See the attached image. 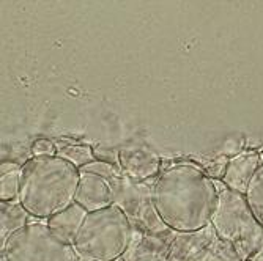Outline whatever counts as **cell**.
Instances as JSON below:
<instances>
[{
	"label": "cell",
	"instance_id": "obj_1",
	"mask_svg": "<svg viewBox=\"0 0 263 261\" xmlns=\"http://www.w3.org/2000/svg\"><path fill=\"white\" fill-rule=\"evenodd\" d=\"M152 200L167 227L177 233H189L211 224L219 189L199 165L177 162L156 178Z\"/></svg>",
	"mask_w": 263,
	"mask_h": 261
},
{
	"label": "cell",
	"instance_id": "obj_2",
	"mask_svg": "<svg viewBox=\"0 0 263 261\" xmlns=\"http://www.w3.org/2000/svg\"><path fill=\"white\" fill-rule=\"evenodd\" d=\"M81 170L60 156H32L21 169L19 202L38 220L76 203Z\"/></svg>",
	"mask_w": 263,
	"mask_h": 261
},
{
	"label": "cell",
	"instance_id": "obj_3",
	"mask_svg": "<svg viewBox=\"0 0 263 261\" xmlns=\"http://www.w3.org/2000/svg\"><path fill=\"white\" fill-rule=\"evenodd\" d=\"M133 225L117 205L88 212L79 228L73 247L81 258L91 261H117L128 250Z\"/></svg>",
	"mask_w": 263,
	"mask_h": 261
},
{
	"label": "cell",
	"instance_id": "obj_4",
	"mask_svg": "<svg viewBox=\"0 0 263 261\" xmlns=\"http://www.w3.org/2000/svg\"><path fill=\"white\" fill-rule=\"evenodd\" d=\"M216 183L219 189V202L211 225L221 239L230 243L243 261H248L260 250L263 227L255 219L245 194L235 192L224 183Z\"/></svg>",
	"mask_w": 263,
	"mask_h": 261
},
{
	"label": "cell",
	"instance_id": "obj_5",
	"mask_svg": "<svg viewBox=\"0 0 263 261\" xmlns=\"http://www.w3.org/2000/svg\"><path fill=\"white\" fill-rule=\"evenodd\" d=\"M0 261H79V253L47 227L32 220L14 231L0 247Z\"/></svg>",
	"mask_w": 263,
	"mask_h": 261
},
{
	"label": "cell",
	"instance_id": "obj_6",
	"mask_svg": "<svg viewBox=\"0 0 263 261\" xmlns=\"http://www.w3.org/2000/svg\"><path fill=\"white\" fill-rule=\"evenodd\" d=\"M153 181H136L125 175H120L110 179L112 192H114V205L120 208L131 224L137 222L142 208L152 200V186Z\"/></svg>",
	"mask_w": 263,
	"mask_h": 261
},
{
	"label": "cell",
	"instance_id": "obj_7",
	"mask_svg": "<svg viewBox=\"0 0 263 261\" xmlns=\"http://www.w3.org/2000/svg\"><path fill=\"white\" fill-rule=\"evenodd\" d=\"M120 170L136 181H153L159 176L161 159L147 147H125L120 148Z\"/></svg>",
	"mask_w": 263,
	"mask_h": 261
},
{
	"label": "cell",
	"instance_id": "obj_8",
	"mask_svg": "<svg viewBox=\"0 0 263 261\" xmlns=\"http://www.w3.org/2000/svg\"><path fill=\"white\" fill-rule=\"evenodd\" d=\"M169 241L148 233L140 225H133L131 244L122 256V261H169Z\"/></svg>",
	"mask_w": 263,
	"mask_h": 261
},
{
	"label": "cell",
	"instance_id": "obj_9",
	"mask_svg": "<svg viewBox=\"0 0 263 261\" xmlns=\"http://www.w3.org/2000/svg\"><path fill=\"white\" fill-rule=\"evenodd\" d=\"M76 203H79L88 212H95L112 206L114 192L110 181L91 173H81Z\"/></svg>",
	"mask_w": 263,
	"mask_h": 261
},
{
	"label": "cell",
	"instance_id": "obj_10",
	"mask_svg": "<svg viewBox=\"0 0 263 261\" xmlns=\"http://www.w3.org/2000/svg\"><path fill=\"white\" fill-rule=\"evenodd\" d=\"M260 165V153L257 150H245L241 154L229 159L221 181L232 191L246 194L248 186Z\"/></svg>",
	"mask_w": 263,
	"mask_h": 261
},
{
	"label": "cell",
	"instance_id": "obj_11",
	"mask_svg": "<svg viewBox=\"0 0 263 261\" xmlns=\"http://www.w3.org/2000/svg\"><path fill=\"white\" fill-rule=\"evenodd\" d=\"M214 238H218V233L211 224L197 231L177 233L175 239L171 243L169 261H189L200 250H203Z\"/></svg>",
	"mask_w": 263,
	"mask_h": 261
},
{
	"label": "cell",
	"instance_id": "obj_12",
	"mask_svg": "<svg viewBox=\"0 0 263 261\" xmlns=\"http://www.w3.org/2000/svg\"><path fill=\"white\" fill-rule=\"evenodd\" d=\"M87 216H88L87 209H84L79 203H73L66 209L57 212V214L47 219L46 224L59 236V238H62L63 241H66L69 244H73L76 234H78L79 228L82 227Z\"/></svg>",
	"mask_w": 263,
	"mask_h": 261
},
{
	"label": "cell",
	"instance_id": "obj_13",
	"mask_svg": "<svg viewBox=\"0 0 263 261\" xmlns=\"http://www.w3.org/2000/svg\"><path fill=\"white\" fill-rule=\"evenodd\" d=\"M29 211L22 206L19 200L0 202V247H2L10 236L26 227L30 220Z\"/></svg>",
	"mask_w": 263,
	"mask_h": 261
},
{
	"label": "cell",
	"instance_id": "obj_14",
	"mask_svg": "<svg viewBox=\"0 0 263 261\" xmlns=\"http://www.w3.org/2000/svg\"><path fill=\"white\" fill-rule=\"evenodd\" d=\"M22 165L14 160H2V178H0V202L19 200Z\"/></svg>",
	"mask_w": 263,
	"mask_h": 261
},
{
	"label": "cell",
	"instance_id": "obj_15",
	"mask_svg": "<svg viewBox=\"0 0 263 261\" xmlns=\"http://www.w3.org/2000/svg\"><path fill=\"white\" fill-rule=\"evenodd\" d=\"M189 261H243V259L230 243L221 239L218 236V238H214L203 250H200Z\"/></svg>",
	"mask_w": 263,
	"mask_h": 261
},
{
	"label": "cell",
	"instance_id": "obj_16",
	"mask_svg": "<svg viewBox=\"0 0 263 261\" xmlns=\"http://www.w3.org/2000/svg\"><path fill=\"white\" fill-rule=\"evenodd\" d=\"M245 197L248 200L252 214L263 227V165H260L255 175L252 176Z\"/></svg>",
	"mask_w": 263,
	"mask_h": 261
},
{
	"label": "cell",
	"instance_id": "obj_17",
	"mask_svg": "<svg viewBox=\"0 0 263 261\" xmlns=\"http://www.w3.org/2000/svg\"><path fill=\"white\" fill-rule=\"evenodd\" d=\"M57 156H60L65 160L71 162L79 170L82 167H85L87 164L95 160L93 147H90V145H79V144L63 145V147L57 148Z\"/></svg>",
	"mask_w": 263,
	"mask_h": 261
},
{
	"label": "cell",
	"instance_id": "obj_18",
	"mask_svg": "<svg viewBox=\"0 0 263 261\" xmlns=\"http://www.w3.org/2000/svg\"><path fill=\"white\" fill-rule=\"evenodd\" d=\"M245 145H246V137L241 132H235L232 135H227L219 145L218 150V156L219 157H226V159H232L238 154H241L245 151Z\"/></svg>",
	"mask_w": 263,
	"mask_h": 261
},
{
	"label": "cell",
	"instance_id": "obj_19",
	"mask_svg": "<svg viewBox=\"0 0 263 261\" xmlns=\"http://www.w3.org/2000/svg\"><path fill=\"white\" fill-rule=\"evenodd\" d=\"M81 173H91V175H97V176H101V178H106V179H114L117 176L123 175L120 167H117V165H110V164H106V162H101V160H93L90 164H87L85 167L81 169Z\"/></svg>",
	"mask_w": 263,
	"mask_h": 261
},
{
	"label": "cell",
	"instance_id": "obj_20",
	"mask_svg": "<svg viewBox=\"0 0 263 261\" xmlns=\"http://www.w3.org/2000/svg\"><path fill=\"white\" fill-rule=\"evenodd\" d=\"M93 156H95V160H101V162L120 167V150H115L106 145H95Z\"/></svg>",
	"mask_w": 263,
	"mask_h": 261
},
{
	"label": "cell",
	"instance_id": "obj_21",
	"mask_svg": "<svg viewBox=\"0 0 263 261\" xmlns=\"http://www.w3.org/2000/svg\"><path fill=\"white\" fill-rule=\"evenodd\" d=\"M30 153H32V156H55L57 154L55 142H52L49 138H38L32 144Z\"/></svg>",
	"mask_w": 263,
	"mask_h": 261
},
{
	"label": "cell",
	"instance_id": "obj_22",
	"mask_svg": "<svg viewBox=\"0 0 263 261\" xmlns=\"http://www.w3.org/2000/svg\"><path fill=\"white\" fill-rule=\"evenodd\" d=\"M248 261H263V249H260L258 252H255Z\"/></svg>",
	"mask_w": 263,
	"mask_h": 261
},
{
	"label": "cell",
	"instance_id": "obj_23",
	"mask_svg": "<svg viewBox=\"0 0 263 261\" xmlns=\"http://www.w3.org/2000/svg\"><path fill=\"white\" fill-rule=\"evenodd\" d=\"M260 162H261V165H263V150L260 151Z\"/></svg>",
	"mask_w": 263,
	"mask_h": 261
},
{
	"label": "cell",
	"instance_id": "obj_24",
	"mask_svg": "<svg viewBox=\"0 0 263 261\" xmlns=\"http://www.w3.org/2000/svg\"><path fill=\"white\" fill-rule=\"evenodd\" d=\"M79 261H91V259H87V258H79Z\"/></svg>",
	"mask_w": 263,
	"mask_h": 261
},
{
	"label": "cell",
	"instance_id": "obj_25",
	"mask_svg": "<svg viewBox=\"0 0 263 261\" xmlns=\"http://www.w3.org/2000/svg\"><path fill=\"white\" fill-rule=\"evenodd\" d=\"M260 249H263V238H261V244H260Z\"/></svg>",
	"mask_w": 263,
	"mask_h": 261
},
{
	"label": "cell",
	"instance_id": "obj_26",
	"mask_svg": "<svg viewBox=\"0 0 263 261\" xmlns=\"http://www.w3.org/2000/svg\"><path fill=\"white\" fill-rule=\"evenodd\" d=\"M117 261H122V258H120V259H117Z\"/></svg>",
	"mask_w": 263,
	"mask_h": 261
}]
</instances>
